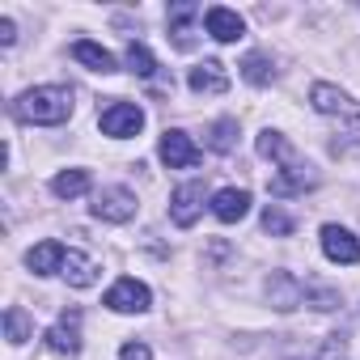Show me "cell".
Returning a JSON list of instances; mask_svg holds the SVG:
<instances>
[{
    "instance_id": "4fadbf2b",
    "label": "cell",
    "mask_w": 360,
    "mask_h": 360,
    "mask_svg": "<svg viewBox=\"0 0 360 360\" xmlns=\"http://www.w3.org/2000/svg\"><path fill=\"white\" fill-rule=\"evenodd\" d=\"M187 85H191L195 94H225V89H229V72H225V64L204 60V64H195V68H191Z\"/></svg>"
},
{
    "instance_id": "9a60e30c",
    "label": "cell",
    "mask_w": 360,
    "mask_h": 360,
    "mask_svg": "<svg viewBox=\"0 0 360 360\" xmlns=\"http://www.w3.org/2000/svg\"><path fill=\"white\" fill-rule=\"evenodd\" d=\"M200 18V9L195 5H174L169 9V34H174V47H183V51H191L195 47V30H191V22Z\"/></svg>"
},
{
    "instance_id": "7c38bea8",
    "label": "cell",
    "mask_w": 360,
    "mask_h": 360,
    "mask_svg": "<svg viewBox=\"0 0 360 360\" xmlns=\"http://www.w3.org/2000/svg\"><path fill=\"white\" fill-rule=\"evenodd\" d=\"M267 297H271L276 309H297V305L305 301V284H301L297 276H288V271H276V276L267 280Z\"/></svg>"
},
{
    "instance_id": "484cf974",
    "label": "cell",
    "mask_w": 360,
    "mask_h": 360,
    "mask_svg": "<svg viewBox=\"0 0 360 360\" xmlns=\"http://www.w3.org/2000/svg\"><path fill=\"white\" fill-rule=\"evenodd\" d=\"M119 360H153V352H148L144 343H123V352H119Z\"/></svg>"
},
{
    "instance_id": "4316f807",
    "label": "cell",
    "mask_w": 360,
    "mask_h": 360,
    "mask_svg": "<svg viewBox=\"0 0 360 360\" xmlns=\"http://www.w3.org/2000/svg\"><path fill=\"white\" fill-rule=\"evenodd\" d=\"M13 39H18L13 22H9V18H0V43H5V47H13Z\"/></svg>"
},
{
    "instance_id": "30bf717a",
    "label": "cell",
    "mask_w": 360,
    "mask_h": 360,
    "mask_svg": "<svg viewBox=\"0 0 360 360\" xmlns=\"http://www.w3.org/2000/svg\"><path fill=\"white\" fill-rule=\"evenodd\" d=\"M47 347L60 352V356H77L81 352V314L77 309L60 314V322L47 330Z\"/></svg>"
},
{
    "instance_id": "d4e9b609",
    "label": "cell",
    "mask_w": 360,
    "mask_h": 360,
    "mask_svg": "<svg viewBox=\"0 0 360 360\" xmlns=\"http://www.w3.org/2000/svg\"><path fill=\"white\" fill-rule=\"evenodd\" d=\"M263 229H267V233H271V238H288V233H292V229H297V221H292V217H288V212H280V208H276V204H271V208H267V212H263Z\"/></svg>"
},
{
    "instance_id": "e0dca14e",
    "label": "cell",
    "mask_w": 360,
    "mask_h": 360,
    "mask_svg": "<svg viewBox=\"0 0 360 360\" xmlns=\"http://www.w3.org/2000/svg\"><path fill=\"white\" fill-rule=\"evenodd\" d=\"M72 60L77 64H85L89 72H115V56L106 51V47H98V43H89V39H81V43H72Z\"/></svg>"
},
{
    "instance_id": "ac0fdd59",
    "label": "cell",
    "mask_w": 360,
    "mask_h": 360,
    "mask_svg": "<svg viewBox=\"0 0 360 360\" xmlns=\"http://www.w3.org/2000/svg\"><path fill=\"white\" fill-rule=\"evenodd\" d=\"M60 276H64L72 288H89V284L98 280V267H94V259H85L81 250H68V259H64Z\"/></svg>"
},
{
    "instance_id": "52a82bcc",
    "label": "cell",
    "mask_w": 360,
    "mask_h": 360,
    "mask_svg": "<svg viewBox=\"0 0 360 360\" xmlns=\"http://www.w3.org/2000/svg\"><path fill=\"white\" fill-rule=\"evenodd\" d=\"M148 288L140 284V280H131V276H123L110 292H106V305L115 309V314H144L148 309Z\"/></svg>"
},
{
    "instance_id": "603a6c76",
    "label": "cell",
    "mask_w": 360,
    "mask_h": 360,
    "mask_svg": "<svg viewBox=\"0 0 360 360\" xmlns=\"http://www.w3.org/2000/svg\"><path fill=\"white\" fill-rule=\"evenodd\" d=\"M127 68H131L136 77H144V81H148V77L157 72V60H153V51H148L144 43H131V47H127Z\"/></svg>"
},
{
    "instance_id": "ffe728a7",
    "label": "cell",
    "mask_w": 360,
    "mask_h": 360,
    "mask_svg": "<svg viewBox=\"0 0 360 360\" xmlns=\"http://www.w3.org/2000/svg\"><path fill=\"white\" fill-rule=\"evenodd\" d=\"M233 144H238V119H217L208 127V148L212 153H229Z\"/></svg>"
},
{
    "instance_id": "cb8c5ba5",
    "label": "cell",
    "mask_w": 360,
    "mask_h": 360,
    "mask_svg": "<svg viewBox=\"0 0 360 360\" xmlns=\"http://www.w3.org/2000/svg\"><path fill=\"white\" fill-rule=\"evenodd\" d=\"M301 360H347V339L343 335H326L309 356H301Z\"/></svg>"
},
{
    "instance_id": "8fae6325",
    "label": "cell",
    "mask_w": 360,
    "mask_h": 360,
    "mask_svg": "<svg viewBox=\"0 0 360 360\" xmlns=\"http://www.w3.org/2000/svg\"><path fill=\"white\" fill-rule=\"evenodd\" d=\"M204 26H208V34H212L217 43H238V39H246V22H242L233 9H225V5H212V9L204 13Z\"/></svg>"
},
{
    "instance_id": "9c48e42d",
    "label": "cell",
    "mask_w": 360,
    "mask_h": 360,
    "mask_svg": "<svg viewBox=\"0 0 360 360\" xmlns=\"http://www.w3.org/2000/svg\"><path fill=\"white\" fill-rule=\"evenodd\" d=\"M322 255L330 263H360V242L343 229V225H322Z\"/></svg>"
},
{
    "instance_id": "5bb4252c",
    "label": "cell",
    "mask_w": 360,
    "mask_h": 360,
    "mask_svg": "<svg viewBox=\"0 0 360 360\" xmlns=\"http://www.w3.org/2000/svg\"><path fill=\"white\" fill-rule=\"evenodd\" d=\"M212 212H217V221H225V225L242 221V217L250 212V191H242V187L217 191V195H212Z\"/></svg>"
},
{
    "instance_id": "2e32d148",
    "label": "cell",
    "mask_w": 360,
    "mask_h": 360,
    "mask_svg": "<svg viewBox=\"0 0 360 360\" xmlns=\"http://www.w3.org/2000/svg\"><path fill=\"white\" fill-rule=\"evenodd\" d=\"M64 259H68V250H64L60 242H39V246L26 255V267H30L34 276H51V271L64 267Z\"/></svg>"
},
{
    "instance_id": "ba28073f",
    "label": "cell",
    "mask_w": 360,
    "mask_h": 360,
    "mask_svg": "<svg viewBox=\"0 0 360 360\" xmlns=\"http://www.w3.org/2000/svg\"><path fill=\"white\" fill-rule=\"evenodd\" d=\"M200 148L191 144V136L187 131H165L161 136V161L169 165V169H191V165H200Z\"/></svg>"
},
{
    "instance_id": "7a4b0ae2",
    "label": "cell",
    "mask_w": 360,
    "mask_h": 360,
    "mask_svg": "<svg viewBox=\"0 0 360 360\" xmlns=\"http://www.w3.org/2000/svg\"><path fill=\"white\" fill-rule=\"evenodd\" d=\"M309 102H314L318 115H326V119H343V123H347V131L330 144L335 153H352V148H360V106H356L343 89H335V85H314V89H309Z\"/></svg>"
},
{
    "instance_id": "d6986e66",
    "label": "cell",
    "mask_w": 360,
    "mask_h": 360,
    "mask_svg": "<svg viewBox=\"0 0 360 360\" xmlns=\"http://www.w3.org/2000/svg\"><path fill=\"white\" fill-rule=\"evenodd\" d=\"M51 191H56L60 200H77V195L89 191V174H85V169H64V174L51 178Z\"/></svg>"
},
{
    "instance_id": "5b68a950",
    "label": "cell",
    "mask_w": 360,
    "mask_h": 360,
    "mask_svg": "<svg viewBox=\"0 0 360 360\" xmlns=\"http://www.w3.org/2000/svg\"><path fill=\"white\" fill-rule=\"evenodd\" d=\"M98 123H102V131H106V136L127 140V136H136V131L144 127V110H140L136 102H110V106L98 115Z\"/></svg>"
},
{
    "instance_id": "44dd1931",
    "label": "cell",
    "mask_w": 360,
    "mask_h": 360,
    "mask_svg": "<svg viewBox=\"0 0 360 360\" xmlns=\"http://www.w3.org/2000/svg\"><path fill=\"white\" fill-rule=\"evenodd\" d=\"M242 77H246L250 85H271V81H276V68H271L267 56H246V60H242Z\"/></svg>"
},
{
    "instance_id": "6da1fadb",
    "label": "cell",
    "mask_w": 360,
    "mask_h": 360,
    "mask_svg": "<svg viewBox=\"0 0 360 360\" xmlns=\"http://www.w3.org/2000/svg\"><path fill=\"white\" fill-rule=\"evenodd\" d=\"M13 115L26 119V123H39V127H56L72 115V89L64 85H39V89H26L18 102H13Z\"/></svg>"
},
{
    "instance_id": "3957f363",
    "label": "cell",
    "mask_w": 360,
    "mask_h": 360,
    "mask_svg": "<svg viewBox=\"0 0 360 360\" xmlns=\"http://www.w3.org/2000/svg\"><path fill=\"white\" fill-rule=\"evenodd\" d=\"M318 183V174L288 148L284 157H280V174L271 178V195H301V191H309Z\"/></svg>"
},
{
    "instance_id": "277c9868",
    "label": "cell",
    "mask_w": 360,
    "mask_h": 360,
    "mask_svg": "<svg viewBox=\"0 0 360 360\" xmlns=\"http://www.w3.org/2000/svg\"><path fill=\"white\" fill-rule=\"evenodd\" d=\"M204 200H208V187L204 183H183L174 195H169V221L178 229H191L204 212Z\"/></svg>"
},
{
    "instance_id": "8992f818",
    "label": "cell",
    "mask_w": 360,
    "mask_h": 360,
    "mask_svg": "<svg viewBox=\"0 0 360 360\" xmlns=\"http://www.w3.org/2000/svg\"><path fill=\"white\" fill-rule=\"evenodd\" d=\"M94 217H98V221H110V225H123V221L136 217V195H131L127 187H106V191H98V200H94Z\"/></svg>"
},
{
    "instance_id": "7402d4cb",
    "label": "cell",
    "mask_w": 360,
    "mask_h": 360,
    "mask_svg": "<svg viewBox=\"0 0 360 360\" xmlns=\"http://www.w3.org/2000/svg\"><path fill=\"white\" fill-rule=\"evenodd\" d=\"M5 335H9L13 347H22V343L30 339V318H26V309H18V305L5 309Z\"/></svg>"
}]
</instances>
